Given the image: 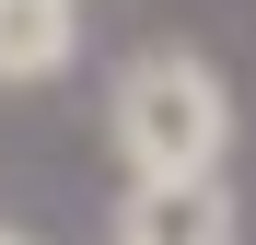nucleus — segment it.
I'll list each match as a JSON object with an SVG mask.
<instances>
[{
	"label": "nucleus",
	"instance_id": "nucleus-1",
	"mask_svg": "<svg viewBox=\"0 0 256 245\" xmlns=\"http://www.w3.org/2000/svg\"><path fill=\"white\" fill-rule=\"evenodd\" d=\"M105 129L128 152V175H222L233 152V94L198 47H140L105 94Z\"/></svg>",
	"mask_w": 256,
	"mask_h": 245
},
{
	"label": "nucleus",
	"instance_id": "nucleus-2",
	"mask_svg": "<svg viewBox=\"0 0 256 245\" xmlns=\"http://www.w3.org/2000/svg\"><path fill=\"white\" fill-rule=\"evenodd\" d=\"M233 198L222 175H140V198H116V245H222Z\"/></svg>",
	"mask_w": 256,
	"mask_h": 245
},
{
	"label": "nucleus",
	"instance_id": "nucleus-3",
	"mask_svg": "<svg viewBox=\"0 0 256 245\" xmlns=\"http://www.w3.org/2000/svg\"><path fill=\"white\" fill-rule=\"evenodd\" d=\"M70 47H82L70 0H0V82H58Z\"/></svg>",
	"mask_w": 256,
	"mask_h": 245
}]
</instances>
